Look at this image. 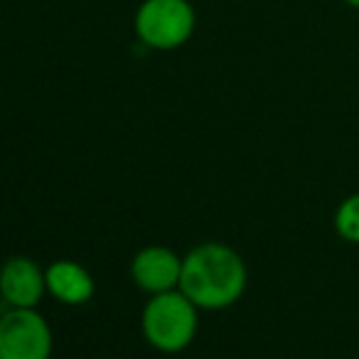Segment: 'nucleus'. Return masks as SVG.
<instances>
[{
	"label": "nucleus",
	"mask_w": 359,
	"mask_h": 359,
	"mask_svg": "<svg viewBox=\"0 0 359 359\" xmlns=\"http://www.w3.org/2000/svg\"><path fill=\"white\" fill-rule=\"evenodd\" d=\"M247 264L235 247L203 242L184 257L179 288L201 311H225L247 291Z\"/></svg>",
	"instance_id": "1"
},
{
	"label": "nucleus",
	"mask_w": 359,
	"mask_h": 359,
	"mask_svg": "<svg viewBox=\"0 0 359 359\" xmlns=\"http://www.w3.org/2000/svg\"><path fill=\"white\" fill-rule=\"evenodd\" d=\"M201 308L181 288L154 293L142 308V335L161 355H179L198 335Z\"/></svg>",
	"instance_id": "2"
},
{
	"label": "nucleus",
	"mask_w": 359,
	"mask_h": 359,
	"mask_svg": "<svg viewBox=\"0 0 359 359\" xmlns=\"http://www.w3.org/2000/svg\"><path fill=\"white\" fill-rule=\"evenodd\" d=\"M133 27L144 47L171 52L194 37L196 10L189 0H142Z\"/></svg>",
	"instance_id": "3"
},
{
	"label": "nucleus",
	"mask_w": 359,
	"mask_h": 359,
	"mask_svg": "<svg viewBox=\"0 0 359 359\" xmlns=\"http://www.w3.org/2000/svg\"><path fill=\"white\" fill-rule=\"evenodd\" d=\"M54 332L37 308H8L0 316V359H52Z\"/></svg>",
	"instance_id": "4"
},
{
	"label": "nucleus",
	"mask_w": 359,
	"mask_h": 359,
	"mask_svg": "<svg viewBox=\"0 0 359 359\" xmlns=\"http://www.w3.org/2000/svg\"><path fill=\"white\" fill-rule=\"evenodd\" d=\"M181 266H184V257H179L174 250H169V247H164V245H149V247H142V250L133 257L130 276H133L135 286H137L140 291L154 296V293L179 288Z\"/></svg>",
	"instance_id": "5"
},
{
	"label": "nucleus",
	"mask_w": 359,
	"mask_h": 359,
	"mask_svg": "<svg viewBox=\"0 0 359 359\" xmlns=\"http://www.w3.org/2000/svg\"><path fill=\"white\" fill-rule=\"evenodd\" d=\"M47 293V279L29 257H10L0 266V298L10 308H37Z\"/></svg>",
	"instance_id": "6"
},
{
	"label": "nucleus",
	"mask_w": 359,
	"mask_h": 359,
	"mask_svg": "<svg viewBox=\"0 0 359 359\" xmlns=\"http://www.w3.org/2000/svg\"><path fill=\"white\" fill-rule=\"evenodd\" d=\"M47 293L64 306H83L93 298L95 281L83 264L74 259H57L44 269Z\"/></svg>",
	"instance_id": "7"
},
{
	"label": "nucleus",
	"mask_w": 359,
	"mask_h": 359,
	"mask_svg": "<svg viewBox=\"0 0 359 359\" xmlns=\"http://www.w3.org/2000/svg\"><path fill=\"white\" fill-rule=\"evenodd\" d=\"M335 232L345 242L359 245V194H352L337 205L335 210Z\"/></svg>",
	"instance_id": "8"
},
{
	"label": "nucleus",
	"mask_w": 359,
	"mask_h": 359,
	"mask_svg": "<svg viewBox=\"0 0 359 359\" xmlns=\"http://www.w3.org/2000/svg\"><path fill=\"white\" fill-rule=\"evenodd\" d=\"M345 5H350V8H355V10H359V0H342Z\"/></svg>",
	"instance_id": "9"
},
{
	"label": "nucleus",
	"mask_w": 359,
	"mask_h": 359,
	"mask_svg": "<svg viewBox=\"0 0 359 359\" xmlns=\"http://www.w3.org/2000/svg\"><path fill=\"white\" fill-rule=\"evenodd\" d=\"M0 316H3V313H0Z\"/></svg>",
	"instance_id": "10"
}]
</instances>
